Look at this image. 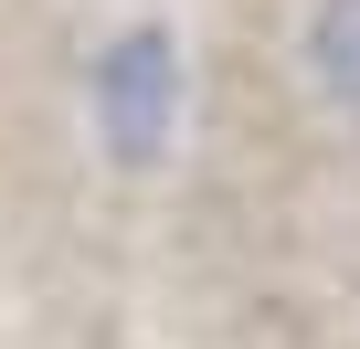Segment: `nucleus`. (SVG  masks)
<instances>
[{
  "mask_svg": "<svg viewBox=\"0 0 360 349\" xmlns=\"http://www.w3.org/2000/svg\"><path fill=\"white\" fill-rule=\"evenodd\" d=\"M169 117H180V53H169V32H127L96 64V127L117 159H159Z\"/></svg>",
  "mask_w": 360,
  "mask_h": 349,
  "instance_id": "1",
  "label": "nucleus"
},
{
  "mask_svg": "<svg viewBox=\"0 0 360 349\" xmlns=\"http://www.w3.org/2000/svg\"><path fill=\"white\" fill-rule=\"evenodd\" d=\"M307 64H318L328 106L360 127V0H318V22H307Z\"/></svg>",
  "mask_w": 360,
  "mask_h": 349,
  "instance_id": "2",
  "label": "nucleus"
}]
</instances>
